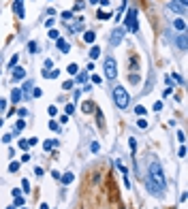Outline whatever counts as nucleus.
<instances>
[{
  "instance_id": "1",
  "label": "nucleus",
  "mask_w": 188,
  "mask_h": 209,
  "mask_svg": "<svg viewBox=\"0 0 188 209\" xmlns=\"http://www.w3.org/2000/svg\"><path fill=\"white\" fill-rule=\"evenodd\" d=\"M145 179H150L152 184H156L158 188H167V182H164V175H163V169H160V164L158 162H152L150 164V171H148V177Z\"/></svg>"
},
{
  "instance_id": "2",
  "label": "nucleus",
  "mask_w": 188,
  "mask_h": 209,
  "mask_svg": "<svg viewBox=\"0 0 188 209\" xmlns=\"http://www.w3.org/2000/svg\"><path fill=\"white\" fill-rule=\"evenodd\" d=\"M113 100H116V105L120 107V109H126L128 102H130V96H128V92H126L122 86H116L113 87Z\"/></svg>"
},
{
  "instance_id": "3",
  "label": "nucleus",
  "mask_w": 188,
  "mask_h": 209,
  "mask_svg": "<svg viewBox=\"0 0 188 209\" xmlns=\"http://www.w3.org/2000/svg\"><path fill=\"white\" fill-rule=\"evenodd\" d=\"M103 71H105L107 79H116L118 77V62L113 60V58H107L105 64H103Z\"/></svg>"
},
{
  "instance_id": "4",
  "label": "nucleus",
  "mask_w": 188,
  "mask_h": 209,
  "mask_svg": "<svg viewBox=\"0 0 188 209\" xmlns=\"http://www.w3.org/2000/svg\"><path fill=\"white\" fill-rule=\"evenodd\" d=\"M124 24H126V30H130V32H139V24H137V11H135V9H130V11H128L126 19H124Z\"/></svg>"
},
{
  "instance_id": "5",
  "label": "nucleus",
  "mask_w": 188,
  "mask_h": 209,
  "mask_svg": "<svg viewBox=\"0 0 188 209\" xmlns=\"http://www.w3.org/2000/svg\"><path fill=\"white\" fill-rule=\"evenodd\" d=\"M124 34H126V30H124V28H116V30L111 32V38H109V45H111V47H118V45L122 43V38H124Z\"/></svg>"
},
{
  "instance_id": "6",
  "label": "nucleus",
  "mask_w": 188,
  "mask_h": 209,
  "mask_svg": "<svg viewBox=\"0 0 188 209\" xmlns=\"http://www.w3.org/2000/svg\"><path fill=\"white\" fill-rule=\"evenodd\" d=\"M19 90H22V98H30V96H32V90H34V86H32V81H26V83H24Z\"/></svg>"
},
{
  "instance_id": "7",
  "label": "nucleus",
  "mask_w": 188,
  "mask_h": 209,
  "mask_svg": "<svg viewBox=\"0 0 188 209\" xmlns=\"http://www.w3.org/2000/svg\"><path fill=\"white\" fill-rule=\"evenodd\" d=\"M175 45H177L182 51H186V47H188V37H186V32H182V34L175 38Z\"/></svg>"
},
{
  "instance_id": "8",
  "label": "nucleus",
  "mask_w": 188,
  "mask_h": 209,
  "mask_svg": "<svg viewBox=\"0 0 188 209\" xmlns=\"http://www.w3.org/2000/svg\"><path fill=\"white\" fill-rule=\"evenodd\" d=\"M11 71H13V79H15V81H19V79H26V71H24L22 66H13Z\"/></svg>"
},
{
  "instance_id": "9",
  "label": "nucleus",
  "mask_w": 188,
  "mask_h": 209,
  "mask_svg": "<svg viewBox=\"0 0 188 209\" xmlns=\"http://www.w3.org/2000/svg\"><path fill=\"white\" fill-rule=\"evenodd\" d=\"M13 11L19 15V19H24V0H13Z\"/></svg>"
},
{
  "instance_id": "10",
  "label": "nucleus",
  "mask_w": 188,
  "mask_h": 209,
  "mask_svg": "<svg viewBox=\"0 0 188 209\" xmlns=\"http://www.w3.org/2000/svg\"><path fill=\"white\" fill-rule=\"evenodd\" d=\"M56 45H58V49L62 51V53H69L70 51V45L66 43V41H62V38H56Z\"/></svg>"
},
{
  "instance_id": "11",
  "label": "nucleus",
  "mask_w": 188,
  "mask_h": 209,
  "mask_svg": "<svg viewBox=\"0 0 188 209\" xmlns=\"http://www.w3.org/2000/svg\"><path fill=\"white\" fill-rule=\"evenodd\" d=\"M19 100H22V90H19V87H13V92H11V102H13V105H17Z\"/></svg>"
},
{
  "instance_id": "12",
  "label": "nucleus",
  "mask_w": 188,
  "mask_h": 209,
  "mask_svg": "<svg viewBox=\"0 0 188 209\" xmlns=\"http://www.w3.org/2000/svg\"><path fill=\"white\" fill-rule=\"evenodd\" d=\"M81 111L83 113H92V111H96V107H94L92 100H86V102H81Z\"/></svg>"
},
{
  "instance_id": "13",
  "label": "nucleus",
  "mask_w": 188,
  "mask_h": 209,
  "mask_svg": "<svg viewBox=\"0 0 188 209\" xmlns=\"http://www.w3.org/2000/svg\"><path fill=\"white\" fill-rule=\"evenodd\" d=\"M81 28H83V19H77V22H75L73 26L69 24V32H70V34H73V32H79Z\"/></svg>"
},
{
  "instance_id": "14",
  "label": "nucleus",
  "mask_w": 188,
  "mask_h": 209,
  "mask_svg": "<svg viewBox=\"0 0 188 209\" xmlns=\"http://www.w3.org/2000/svg\"><path fill=\"white\" fill-rule=\"evenodd\" d=\"M83 41H86V43H94V41H96V32H94V30L83 32Z\"/></svg>"
},
{
  "instance_id": "15",
  "label": "nucleus",
  "mask_w": 188,
  "mask_h": 209,
  "mask_svg": "<svg viewBox=\"0 0 188 209\" xmlns=\"http://www.w3.org/2000/svg\"><path fill=\"white\" fill-rule=\"evenodd\" d=\"M58 73L60 71H56V68H54V71H51V68H45V71H43V77H45V79H56Z\"/></svg>"
},
{
  "instance_id": "16",
  "label": "nucleus",
  "mask_w": 188,
  "mask_h": 209,
  "mask_svg": "<svg viewBox=\"0 0 188 209\" xmlns=\"http://www.w3.org/2000/svg\"><path fill=\"white\" fill-rule=\"evenodd\" d=\"M169 9H171V11H175V13H182V15L186 13V7H180L177 2H169Z\"/></svg>"
},
{
  "instance_id": "17",
  "label": "nucleus",
  "mask_w": 188,
  "mask_h": 209,
  "mask_svg": "<svg viewBox=\"0 0 188 209\" xmlns=\"http://www.w3.org/2000/svg\"><path fill=\"white\" fill-rule=\"evenodd\" d=\"M73 179H75V175H73V173H64V175L60 177V182H62V184H70Z\"/></svg>"
},
{
  "instance_id": "18",
  "label": "nucleus",
  "mask_w": 188,
  "mask_h": 209,
  "mask_svg": "<svg viewBox=\"0 0 188 209\" xmlns=\"http://www.w3.org/2000/svg\"><path fill=\"white\" fill-rule=\"evenodd\" d=\"M173 26H175L177 30H182V32L186 30V22H184V19H175V22H173Z\"/></svg>"
},
{
  "instance_id": "19",
  "label": "nucleus",
  "mask_w": 188,
  "mask_h": 209,
  "mask_svg": "<svg viewBox=\"0 0 188 209\" xmlns=\"http://www.w3.org/2000/svg\"><path fill=\"white\" fill-rule=\"evenodd\" d=\"M116 169H118L120 173H122V175H126V173H128V171H126V167L122 164V160H116Z\"/></svg>"
},
{
  "instance_id": "20",
  "label": "nucleus",
  "mask_w": 188,
  "mask_h": 209,
  "mask_svg": "<svg viewBox=\"0 0 188 209\" xmlns=\"http://www.w3.org/2000/svg\"><path fill=\"white\" fill-rule=\"evenodd\" d=\"M77 71H79V66H77V64H69V66H66V73H69V75H77Z\"/></svg>"
},
{
  "instance_id": "21",
  "label": "nucleus",
  "mask_w": 188,
  "mask_h": 209,
  "mask_svg": "<svg viewBox=\"0 0 188 209\" xmlns=\"http://www.w3.org/2000/svg\"><path fill=\"white\" fill-rule=\"evenodd\" d=\"M47 37L51 38V41H56V38H60V34H58V30H56V28H49V34H47Z\"/></svg>"
},
{
  "instance_id": "22",
  "label": "nucleus",
  "mask_w": 188,
  "mask_h": 209,
  "mask_svg": "<svg viewBox=\"0 0 188 209\" xmlns=\"http://www.w3.org/2000/svg\"><path fill=\"white\" fill-rule=\"evenodd\" d=\"M60 17H62L64 22H69V19H73V11H62L60 13Z\"/></svg>"
},
{
  "instance_id": "23",
  "label": "nucleus",
  "mask_w": 188,
  "mask_h": 209,
  "mask_svg": "<svg viewBox=\"0 0 188 209\" xmlns=\"http://www.w3.org/2000/svg\"><path fill=\"white\" fill-rule=\"evenodd\" d=\"M28 51H30V53H36V51H39V45H36L34 41H30V43H28Z\"/></svg>"
},
{
  "instance_id": "24",
  "label": "nucleus",
  "mask_w": 188,
  "mask_h": 209,
  "mask_svg": "<svg viewBox=\"0 0 188 209\" xmlns=\"http://www.w3.org/2000/svg\"><path fill=\"white\" fill-rule=\"evenodd\" d=\"M98 56H101V49H98V47H92V49H90V58H92V60H96Z\"/></svg>"
},
{
  "instance_id": "25",
  "label": "nucleus",
  "mask_w": 188,
  "mask_h": 209,
  "mask_svg": "<svg viewBox=\"0 0 188 209\" xmlns=\"http://www.w3.org/2000/svg\"><path fill=\"white\" fill-rule=\"evenodd\" d=\"M73 87H75V83H73V79H70V81H64V83H62V90H66V92H70Z\"/></svg>"
},
{
  "instance_id": "26",
  "label": "nucleus",
  "mask_w": 188,
  "mask_h": 209,
  "mask_svg": "<svg viewBox=\"0 0 188 209\" xmlns=\"http://www.w3.org/2000/svg\"><path fill=\"white\" fill-rule=\"evenodd\" d=\"M24 128H26V122H22V120H19V122L15 124V132H22Z\"/></svg>"
},
{
  "instance_id": "27",
  "label": "nucleus",
  "mask_w": 188,
  "mask_h": 209,
  "mask_svg": "<svg viewBox=\"0 0 188 209\" xmlns=\"http://www.w3.org/2000/svg\"><path fill=\"white\" fill-rule=\"evenodd\" d=\"M9 171L17 173V171H19V162H11V164H9Z\"/></svg>"
},
{
  "instance_id": "28",
  "label": "nucleus",
  "mask_w": 188,
  "mask_h": 209,
  "mask_svg": "<svg viewBox=\"0 0 188 209\" xmlns=\"http://www.w3.org/2000/svg\"><path fill=\"white\" fill-rule=\"evenodd\" d=\"M24 203H26L24 197H15V203H13V205H15V207H24Z\"/></svg>"
},
{
  "instance_id": "29",
  "label": "nucleus",
  "mask_w": 188,
  "mask_h": 209,
  "mask_svg": "<svg viewBox=\"0 0 188 209\" xmlns=\"http://www.w3.org/2000/svg\"><path fill=\"white\" fill-rule=\"evenodd\" d=\"M47 113H49L51 117H56V115H58V109H56V107L51 105V107H47Z\"/></svg>"
},
{
  "instance_id": "30",
  "label": "nucleus",
  "mask_w": 188,
  "mask_h": 209,
  "mask_svg": "<svg viewBox=\"0 0 188 209\" xmlns=\"http://www.w3.org/2000/svg\"><path fill=\"white\" fill-rule=\"evenodd\" d=\"M49 130H54V132H60V124H56V122H49Z\"/></svg>"
},
{
  "instance_id": "31",
  "label": "nucleus",
  "mask_w": 188,
  "mask_h": 209,
  "mask_svg": "<svg viewBox=\"0 0 188 209\" xmlns=\"http://www.w3.org/2000/svg\"><path fill=\"white\" fill-rule=\"evenodd\" d=\"M22 188H24V192H30V182H28V179H22Z\"/></svg>"
},
{
  "instance_id": "32",
  "label": "nucleus",
  "mask_w": 188,
  "mask_h": 209,
  "mask_svg": "<svg viewBox=\"0 0 188 209\" xmlns=\"http://www.w3.org/2000/svg\"><path fill=\"white\" fill-rule=\"evenodd\" d=\"M17 60H19V56H17V53H15V56H13L11 60H9V68H13V66H15V64H17Z\"/></svg>"
},
{
  "instance_id": "33",
  "label": "nucleus",
  "mask_w": 188,
  "mask_h": 209,
  "mask_svg": "<svg viewBox=\"0 0 188 209\" xmlns=\"http://www.w3.org/2000/svg\"><path fill=\"white\" fill-rule=\"evenodd\" d=\"M64 111H66V115H70V113L75 111V105H73V102H69V105L64 107Z\"/></svg>"
},
{
  "instance_id": "34",
  "label": "nucleus",
  "mask_w": 188,
  "mask_h": 209,
  "mask_svg": "<svg viewBox=\"0 0 188 209\" xmlns=\"http://www.w3.org/2000/svg\"><path fill=\"white\" fill-rule=\"evenodd\" d=\"M83 7H86V2H83V0H77V2H75V11H81Z\"/></svg>"
},
{
  "instance_id": "35",
  "label": "nucleus",
  "mask_w": 188,
  "mask_h": 209,
  "mask_svg": "<svg viewBox=\"0 0 188 209\" xmlns=\"http://www.w3.org/2000/svg\"><path fill=\"white\" fill-rule=\"evenodd\" d=\"M152 109H154V113H158V111L163 109V102H160V100H158V102H154V107H152Z\"/></svg>"
},
{
  "instance_id": "36",
  "label": "nucleus",
  "mask_w": 188,
  "mask_h": 209,
  "mask_svg": "<svg viewBox=\"0 0 188 209\" xmlns=\"http://www.w3.org/2000/svg\"><path fill=\"white\" fill-rule=\"evenodd\" d=\"M4 111H7V100L0 98V113H4Z\"/></svg>"
},
{
  "instance_id": "37",
  "label": "nucleus",
  "mask_w": 188,
  "mask_h": 209,
  "mask_svg": "<svg viewBox=\"0 0 188 209\" xmlns=\"http://www.w3.org/2000/svg\"><path fill=\"white\" fill-rule=\"evenodd\" d=\"M98 19H109V13H105V11H98V15H96Z\"/></svg>"
},
{
  "instance_id": "38",
  "label": "nucleus",
  "mask_w": 188,
  "mask_h": 209,
  "mask_svg": "<svg viewBox=\"0 0 188 209\" xmlns=\"http://www.w3.org/2000/svg\"><path fill=\"white\" fill-rule=\"evenodd\" d=\"M54 145H56V141H45V143H43V147L45 149H51Z\"/></svg>"
},
{
  "instance_id": "39",
  "label": "nucleus",
  "mask_w": 188,
  "mask_h": 209,
  "mask_svg": "<svg viewBox=\"0 0 188 209\" xmlns=\"http://www.w3.org/2000/svg\"><path fill=\"white\" fill-rule=\"evenodd\" d=\"M86 79H88V75H86V73H79V75H77V81H79V83H83Z\"/></svg>"
},
{
  "instance_id": "40",
  "label": "nucleus",
  "mask_w": 188,
  "mask_h": 209,
  "mask_svg": "<svg viewBox=\"0 0 188 209\" xmlns=\"http://www.w3.org/2000/svg\"><path fill=\"white\" fill-rule=\"evenodd\" d=\"M135 113H137V115H145V109H143V107H139V105H137V107H135Z\"/></svg>"
},
{
  "instance_id": "41",
  "label": "nucleus",
  "mask_w": 188,
  "mask_h": 209,
  "mask_svg": "<svg viewBox=\"0 0 188 209\" xmlns=\"http://www.w3.org/2000/svg\"><path fill=\"white\" fill-rule=\"evenodd\" d=\"M177 141H180V143H184V141H186V135H184V132H182V130H180V132H177Z\"/></svg>"
},
{
  "instance_id": "42",
  "label": "nucleus",
  "mask_w": 188,
  "mask_h": 209,
  "mask_svg": "<svg viewBox=\"0 0 188 209\" xmlns=\"http://www.w3.org/2000/svg\"><path fill=\"white\" fill-rule=\"evenodd\" d=\"M28 147H30V145H28V141H19V149H24V152H26Z\"/></svg>"
},
{
  "instance_id": "43",
  "label": "nucleus",
  "mask_w": 188,
  "mask_h": 209,
  "mask_svg": "<svg viewBox=\"0 0 188 209\" xmlns=\"http://www.w3.org/2000/svg\"><path fill=\"white\" fill-rule=\"evenodd\" d=\"M137 126H139V128H148V122H145V120H143V117H141L139 122H137Z\"/></svg>"
},
{
  "instance_id": "44",
  "label": "nucleus",
  "mask_w": 188,
  "mask_h": 209,
  "mask_svg": "<svg viewBox=\"0 0 188 209\" xmlns=\"http://www.w3.org/2000/svg\"><path fill=\"white\" fill-rule=\"evenodd\" d=\"M90 152H94V154L98 152V143H96V141H92V145H90Z\"/></svg>"
},
{
  "instance_id": "45",
  "label": "nucleus",
  "mask_w": 188,
  "mask_h": 209,
  "mask_svg": "<svg viewBox=\"0 0 188 209\" xmlns=\"http://www.w3.org/2000/svg\"><path fill=\"white\" fill-rule=\"evenodd\" d=\"M41 94H43V92H41V90H39V87H34V90H32V96H34V98H39V96H41Z\"/></svg>"
},
{
  "instance_id": "46",
  "label": "nucleus",
  "mask_w": 188,
  "mask_h": 209,
  "mask_svg": "<svg viewBox=\"0 0 188 209\" xmlns=\"http://www.w3.org/2000/svg\"><path fill=\"white\" fill-rule=\"evenodd\" d=\"M128 145H130V149L135 152V149H137V141H135V139H130V141H128Z\"/></svg>"
},
{
  "instance_id": "47",
  "label": "nucleus",
  "mask_w": 188,
  "mask_h": 209,
  "mask_svg": "<svg viewBox=\"0 0 188 209\" xmlns=\"http://www.w3.org/2000/svg\"><path fill=\"white\" fill-rule=\"evenodd\" d=\"M51 66H54V60H51V58H47V60H45V68H51Z\"/></svg>"
},
{
  "instance_id": "48",
  "label": "nucleus",
  "mask_w": 188,
  "mask_h": 209,
  "mask_svg": "<svg viewBox=\"0 0 188 209\" xmlns=\"http://www.w3.org/2000/svg\"><path fill=\"white\" fill-rule=\"evenodd\" d=\"M34 175L36 177H41V175H43V169H41V167H34Z\"/></svg>"
},
{
  "instance_id": "49",
  "label": "nucleus",
  "mask_w": 188,
  "mask_h": 209,
  "mask_svg": "<svg viewBox=\"0 0 188 209\" xmlns=\"http://www.w3.org/2000/svg\"><path fill=\"white\" fill-rule=\"evenodd\" d=\"M51 177H54V179H60V177H62V173H60V171H51Z\"/></svg>"
},
{
  "instance_id": "50",
  "label": "nucleus",
  "mask_w": 188,
  "mask_h": 209,
  "mask_svg": "<svg viewBox=\"0 0 188 209\" xmlns=\"http://www.w3.org/2000/svg\"><path fill=\"white\" fill-rule=\"evenodd\" d=\"M92 81H94V83H103V79H101L98 75H92Z\"/></svg>"
},
{
  "instance_id": "51",
  "label": "nucleus",
  "mask_w": 188,
  "mask_h": 209,
  "mask_svg": "<svg viewBox=\"0 0 188 209\" xmlns=\"http://www.w3.org/2000/svg\"><path fill=\"white\" fill-rule=\"evenodd\" d=\"M177 154H180V158H184V156H186V147H180V152H177Z\"/></svg>"
},
{
  "instance_id": "52",
  "label": "nucleus",
  "mask_w": 188,
  "mask_h": 209,
  "mask_svg": "<svg viewBox=\"0 0 188 209\" xmlns=\"http://www.w3.org/2000/svg\"><path fill=\"white\" fill-rule=\"evenodd\" d=\"M173 79H175L177 83H184V79H182V77H180V75H175V73H173Z\"/></svg>"
},
{
  "instance_id": "53",
  "label": "nucleus",
  "mask_w": 188,
  "mask_h": 209,
  "mask_svg": "<svg viewBox=\"0 0 188 209\" xmlns=\"http://www.w3.org/2000/svg\"><path fill=\"white\" fill-rule=\"evenodd\" d=\"M11 139H13L11 135H4V137H2V141H4V143H11Z\"/></svg>"
},
{
  "instance_id": "54",
  "label": "nucleus",
  "mask_w": 188,
  "mask_h": 209,
  "mask_svg": "<svg viewBox=\"0 0 188 209\" xmlns=\"http://www.w3.org/2000/svg\"><path fill=\"white\" fill-rule=\"evenodd\" d=\"M175 2L180 4V7H186V9H188V2H186V0H175Z\"/></svg>"
},
{
  "instance_id": "55",
  "label": "nucleus",
  "mask_w": 188,
  "mask_h": 209,
  "mask_svg": "<svg viewBox=\"0 0 188 209\" xmlns=\"http://www.w3.org/2000/svg\"><path fill=\"white\" fill-rule=\"evenodd\" d=\"M45 26L47 28H54V19H45Z\"/></svg>"
},
{
  "instance_id": "56",
  "label": "nucleus",
  "mask_w": 188,
  "mask_h": 209,
  "mask_svg": "<svg viewBox=\"0 0 188 209\" xmlns=\"http://www.w3.org/2000/svg\"><path fill=\"white\" fill-rule=\"evenodd\" d=\"M98 4H103V7H109V0H98Z\"/></svg>"
},
{
  "instance_id": "57",
  "label": "nucleus",
  "mask_w": 188,
  "mask_h": 209,
  "mask_svg": "<svg viewBox=\"0 0 188 209\" xmlns=\"http://www.w3.org/2000/svg\"><path fill=\"white\" fill-rule=\"evenodd\" d=\"M41 209H49V205H47V203H41Z\"/></svg>"
},
{
  "instance_id": "58",
  "label": "nucleus",
  "mask_w": 188,
  "mask_h": 209,
  "mask_svg": "<svg viewBox=\"0 0 188 209\" xmlns=\"http://www.w3.org/2000/svg\"><path fill=\"white\" fill-rule=\"evenodd\" d=\"M90 2H92V4H98V0H90Z\"/></svg>"
},
{
  "instance_id": "59",
  "label": "nucleus",
  "mask_w": 188,
  "mask_h": 209,
  "mask_svg": "<svg viewBox=\"0 0 188 209\" xmlns=\"http://www.w3.org/2000/svg\"><path fill=\"white\" fill-rule=\"evenodd\" d=\"M7 209H17V207H15V205H11V207H7Z\"/></svg>"
},
{
  "instance_id": "60",
  "label": "nucleus",
  "mask_w": 188,
  "mask_h": 209,
  "mask_svg": "<svg viewBox=\"0 0 188 209\" xmlns=\"http://www.w3.org/2000/svg\"><path fill=\"white\" fill-rule=\"evenodd\" d=\"M22 209H26V207H22Z\"/></svg>"
},
{
  "instance_id": "61",
  "label": "nucleus",
  "mask_w": 188,
  "mask_h": 209,
  "mask_svg": "<svg viewBox=\"0 0 188 209\" xmlns=\"http://www.w3.org/2000/svg\"><path fill=\"white\" fill-rule=\"evenodd\" d=\"M122 209H124V207H122Z\"/></svg>"
}]
</instances>
